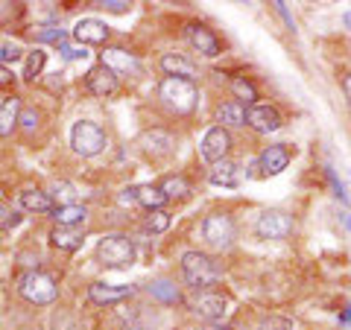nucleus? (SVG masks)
<instances>
[{
	"label": "nucleus",
	"mask_w": 351,
	"mask_h": 330,
	"mask_svg": "<svg viewBox=\"0 0 351 330\" xmlns=\"http://www.w3.org/2000/svg\"><path fill=\"white\" fill-rule=\"evenodd\" d=\"M182 275L193 290L205 292L208 287H214L219 281V266L214 263V257L202 255V251H184L182 255Z\"/></svg>",
	"instance_id": "obj_1"
},
{
	"label": "nucleus",
	"mask_w": 351,
	"mask_h": 330,
	"mask_svg": "<svg viewBox=\"0 0 351 330\" xmlns=\"http://www.w3.org/2000/svg\"><path fill=\"white\" fill-rule=\"evenodd\" d=\"M158 97H161L164 105H167L173 114H191L196 108V100H199L193 82L176 79V76H167V79L158 85Z\"/></svg>",
	"instance_id": "obj_2"
},
{
	"label": "nucleus",
	"mask_w": 351,
	"mask_h": 330,
	"mask_svg": "<svg viewBox=\"0 0 351 330\" xmlns=\"http://www.w3.org/2000/svg\"><path fill=\"white\" fill-rule=\"evenodd\" d=\"M97 260L108 269H126L135 263V246L123 234H108L97 243Z\"/></svg>",
	"instance_id": "obj_3"
},
{
	"label": "nucleus",
	"mask_w": 351,
	"mask_h": 330,
	"mask_svg": "<svg viewBox=\"0 0 351 330\" xmlns=\"http://www.w3.org/2000/svg\"><path fill=\"white\" fill-rule=\"evenodd\" d=\"M18 290L32 304H50V301H56V295H59L56 281H53L47 272H38V269H29L21 275Z\"/></svg>",
	"instance_id": "obj_4"
},
{
	"label": "nucleus",
	"mask_w": 351,
	"mask_h": 330,
	"mask_svg": "<svg viewBox=\"0 0 351 330\" xmlns=\"http://www.w3.org/2000/svg\"><path fill=\"white\" fill-rule=\"evenodd\" d=\"M71 147L76 155L94 158L106 149V131L97 123H91V120H80V123H73V129H71Z\"/></svg>",
	"instance_id": "obj_5"
},
{
	"label": "nucleus",
	"mask_w": 351,
	"mask_h": 330,
	"mask_svg": "<svg viewBox=\"0 0 351 330\" xmlns=\"http://www.w3.org/2000/svg\"><path fill=\"white\" fill-rule=\"evenodd\" d=\"M234 219L228 216V214H214V216H208L205 223H202V240L211 249L217 251H223L234 243Z\"/></svg>",
	"instance_id": "obj_6"
},
{
	"label": "nucleus",
	"mask_w": 351,
	"mask_h": 330,
	"mask_svg": "<svg viewBox=\"0 0 351 330\" xmlns=\"http://www.w3.org/2000/svg\"><path fill=\"white\" fill-rule=\"evenodd\" d=\"M255 234L263 240H287L293 234V219L284 211H263L255 223Z\"/></svg>",
	"instance_id": "obj_7"
},
{
	"label": "nucleus",
	"mask_w": 351,
	"mask_h": 330,
	"mask_svg": "<svg viewBox=\"0 0 351 330\" xmlns=\"http://www.w3.org/2000/svg\"><path fill=\"white\" fill-rule=\"evenodd\" d=\"M199 147H202V158L205 161L219 164V161H226L228 149H232V135H228L223 126H214V129L205 131V138H202Z\"/></svg>",
	"instance_id": "obj_8"
},
{
	"label": "nucleus",
	"mask_w": 351,
	"mask_h": 330,
	"mask_svg": "<svg viewBox=\"0 0 351 330\" xmlns=\"http://www.w3.org/2000/svg\"><path fill=\"white\" fill-rule=\"evenodd\" d=\"M246 126H252L255 131H263V135H269V131H278L281 129V114L272 105L255 103V105L246 108Z\"/></svg>",
	"instance_id": "obj_9"
},
{
	"label": "nucleus",
	"mask_w": 351,
	"mask_h": 330,
	"mask_svg": "<svg viewBox=\"0 0 351 330\" xmlns=\"http://www.w3.org/2000/svg\"><path fill=\"white\" fill-rule=\"evenodd\" d=\"M100 64H106V68L112 71L114 76H117V73L129 76V73H138V71H141L138 56H135V53H129V50H123V47H108V50L103 53V62H100Z\"/></svg>",
	"instance_id": "obj_10"
},
{
	"label": "nucleus",
	"mask_w": 351,
	"mask_h": 330,
	"mask_svg": "<svg viewBox=\"0 0 351 330\" xmlns=\"http://www.w3.org/2000/svg\"><path fill=\"white\" fill-rule=\"evenodd\" d=\"M85 85H88V91H91L94 97H112L117 91V76L108 71L106 64H97V68L88 71Z\"/></svg>",
	"instance_id": "obj_11"
},
{
	"label": "nucleus",
	"mask_w": 351,
	"mask_h": 330,
	"mask_svg": "<svg viewBox=\"0 0 351 330\" xmlns=\"http://www.w3.org/2000/svg\"><path fill=\"white\" fill-rule=\"evenodd\" d=\"M193 313L199 318H208V322H219V318L226 316V299L217 292H199L193 299Z\"/></svg>",
	"instance_id": "obj_12"
},
{
	"label": "nucleus",
	"mask_w": 351,
	"mask_h": 330,
	"mask_svg": "<svg viewBox=\"0 0 351 330\" xmlns=\"http://www.w3.org/2000/svg\"><path fill=\"white\" fill-rule=\"evenodd\" d=\"M287 164H290V149L284 144L267 147L261 152V158H258V167L263 170V175H278L281 170H287Z\"/></svg>",
	"instance_id": "obj_13"
},
{
	"label": "nucleus",
	"mask_w": 351,
	"mask_h": 330,
	"mask_svg": "<svg viewBox=\"0 0 351 330\" xmlns=\"http://www.w3.org/2000/svg\"><path fill=\"white\" fill-rule=\"evenodd\" d=\"M135 295V287H114V283H94L91 290H88V299L94 304H117V301H126Z\"/></svg>",
	"instance_id": "obj_14"
},
{
	"label": "nucleus",
	"mask_w": 351,
	"mask_h": 330,
	"mask_svg": "<svg viewBox=\"0 0 351 330\" xmlns=\"http://www.w3.org/2000/svg\"><path fill=\"white\" fill-rule=\"evenodd\" d=\"M73 38L82 44H103L108 38V27L103 24V21H94V18H82L80 24L73 27Z\"/></svg>",
	"instance_id": "obj_15"
},
{
	"label": "nucleus",
	"mask_w": 351,
	"mask_h": 330,
	"mask_svg": "<svg viewBox=\"0 0 351 330\" xmlns=\"http://www.w3.org/2000/svg\"><path fill=\"white\" fill-rule=\"evenodd\" d=\"M50 240H53V246L62 251H76L85 243V231H82V225H56Z\"/></svg>",
	"instance_id": "obj_16"
},
{
	"label": "nucleus",
	"mask_w": 351,
	"mask_h": 330,
	"mask_svg": "<svg viewBox=\"0 0 351 330\" xmlns=\"http://www.w3.org/2000/svg\"><path fill=\"white\" fill-rule=\"evenodd\" d=\"M188 41L193 44V50H199L202 56H219V41L211 29H205L202 24L188 27Z\"/></svg>",
	"instance_id": "obj_17"
},
{
	"label": "nucleus",
	"mask_w": 351,
	"mask_h": 330,
	"mask_svg": "<svg viewBox=\"0 0 351 330\" xmlns=\"http://www.w3.org/2000/svg\"><path fill=\"white\" fill-rule=\"evenodd\" d=\"M161 68H164V73H167V76H176V79L193 82V76H196L193 62L184 59V56H179V53H167V56L161 59Z\"/></svg>",
	"instance_id": "obj_18"
},
{
	"label": "nucleus",
	"mask_w": 351,
	"mask_h": 330,
	"mask_svg": "<svg viewBox=\"0 0 351 330\" xmlns=\"http://www.w3.org/2000/svg\"><path fill=\"white\" fill-rule=\"evenodd\" d=\"M18 117H21V100L18 97H6L0 103V138L12 135V129L18 126Z\"/></svg>",
	"instance_id": "obj_19"
},
{
	"label": "nucleus",
	"mask_w": 351,
	"mask_h": 330,
	"mask_svg": "<svg viewBox=\"0 0 351 330\" xmlns=\"http://www.w3.org/2000/svg\"><path fill=\"white\" fill-rule=\"evenodd\" d=\"M141 144H144V149L149 152V155H170L173 152V135H167V131H161V129H152L147 131L144 138H141Z\"/></svg>",
	"instance_id": "obj_20"
},
{
	"label": "nucleus",
	"mask_w": 351,
	"mask_h": 330,
	"mask_svg": "<svg viewBox=\"0 0 351 330\" xmlns=\"http://www.w3.org/2000/svg\"><path fill=\"white\" fill-rule=\"evenodd\" d=\"M237 181H240L237 164H232V161L214 164V170H211V184H217V187H237Z\"/></svg>",
	"instance_id": "obj_21"
},
{
	"label": "nucleus",
	"mask_w": 351,
	"mask_h": 330,
	"mask_svg": "<svg viewBox=\"0 0 351 330\" xmlns=\"http://www.w3.org/2000/svg\"><path fill=\"white\" fill-rule=\"evenodd\" d=\"M21 205L36 214H53V196L44 190H24L21 193Z\"/></svg>",
	"instance_id": "obj_22"
},
{
	"label": "nucleus",
	"mask_w": 351,
	"mask_h": 330,
	"mask_svg": "<svg viewBox=\"0 0 351 330\" xmlns=\"http://www.w3.org/2000/svg\"><path fill=\"white\" fill-rule=\"evenodd\" d=\"M149 292H152V299H158V301H164V304H179V301H182L179 287H176L173 281H167V278L152 281V283H149Z\"/></svg>",
	"instance_id": "obj_23"
},
{
	"label": "nucleus",
	"mask_w": 351,
	"mask_h": 330,
	"mask_svg": "<svg viewBox=\"0 0 351 330\" xmlns=\"http://www.w3.org/2000/svg\"><path fill=\"white\" fill-rule=\"evenodd\" d=\"M85 207L82 205H59L53 207V219H56V225H82L85 223Z\"/></svg>",
	"instance_id": "obj_24"
},
{
	"label": "nucleus",
	"mask_w": 351,
	"mask_h": 330,
	"mask_svg": "<svg viewBox=\"0 0 351 330\" xmlns=\"http://www.w3.org/2000/svg\"><path fill=\"white\" fill-rule=\"evenodd\" d=\"M164 202H167V196L161 193L158 184H144V187H138V205H144L147 211H161Z\"/></svg>",
	"instance_id": "obj_25"
},
{
	"label": "nucleus",
	"mask_w": 351,
	"mask_h": 330,
	"mask_svg": "<svg viewBox=\"0 0 351 330\" xmlns=\"http://www.w3.org/2000/svg\"><path fill=\"white\" fill-rule=\"evenodd\" d=\"M217 120H219V123H226V126H246V108H243V103L219 105Z\"/></svg>",
	"instance_id": "obj_26"
},
{
	"label": "nucleus",
	"mask_w": 351,
	"mask_h": 330,
	"mask_svg": "<svg viewBox=\"0 0 351 330\" xmlns=\"http://www.w3.org/2000/svg\"><path fill=\"white\" fill-rule=\"evenodd\" d=\"M161 193L167 196V199H176V196H188L191 193V181L184 179V175H167L161 184Z\"/></svg>",
	"instance_id": "obj_27"
},
{
	"label": "nucleus",
	"mask_w": 351,
	"mask_h": 330,
	"mask_svg": "<svg viewBox=\"0 0 351 330\" xmlns=\"http://www.w3.org/2000/svg\"><path fill=\"white\" fill-rule=\"evenodd\" d=\"M232 91L237 97V103L255 105V100H258V88L252 85L249 79H243V76H234V79H232Z\"/></svg>",
	"instance_id": "obj_28"
},
{
	"label": "nucleus",
	"mask_w": 351,
	"mask_h": 330,
	"mask_svg": "<svg viewBox=\"0 0 351 330\" xmlns=\"http://www.w3.org/2000/svg\"><path fill=\"white\" fill-rule=\"evenodd\" d=\"M44 62H47V53H44V50H32V53H29V59H27V71H24L27 79H36V76L44 71Z\"/></svg>",
	"instance_id": "obj_29"
},
{
	"label": "nucleus",
	"mask_w": 351,
	"mask_h": 330,
	"mask_svg": "<svg viewBox=\"0 0 351 330\" xmlns=\"http://www.w3.org/2000/svg\"><path fill=\"white\" fill-rule=\"evenodd\" d=\"M147 228L152 231V234H161V231H167V228H170V214H164V211H149Z\"/></svg>",
	"instance_id": "obj_30"
},
{
	"label": "nucleus",
	"mask_w": 351,
	"mask_h": 330,
	"mask_svg": "<svg viewBox=\"0 0 351 330\" xmlns=\"http://www.w3.org/2000/svg\"><path fill=\"white\" fill-rule=\"evenodd\" d=\"M258 330H293L290 318H281V316H263Z\"/></svg>",
	"instance_id": "obj_31"
},
{
	"label": "nucleus",
	"mask_w": 351,
	"mask_h": 330,
	"mask_svg": "<svg viewBox=\"0 0 351 330\" xmlns=\"http://www.w3.org/2000/svg\"><path fill=\"white\" fill-rule=\"evenodd\" d=\"M62 38H64V32L59 27H38L36 29V41H56V44H62Z\"/></svg>",
	"instance_id": "obj_32"
},
{
	"label": "nucleus",
	"mask_w": 351,
	"mask_h": 330,
	"mask_svg": "<svg viewBox=\"0 0 351 330\" xmlns=\"http://www.w3.org/2000/svg\"><path fill=\"white\" fill-rule=\"evenodd\" d=\"M38 120H41V114L36 112V108H21V117H18V123L24 126L27 131H32L38 126Z\"/></svg>",
	"instance_id": "obj_33"
},
{
	"label": "nucleus",
	"mask_w": 351,
	"mask_h": 330,
	"mask_svg": "<svg viewBox=\"0 0 351 330\" xmlns=\"http://www.w3.org/2000/svg\"><path fill=\"white\" fill-rule=\"evenodd\" d=\"M53 196H56V199H62V205H73V187L64 184V181L53 184Z\"/></svg>",
	"instance_id": "obj_34"
},
{
	"label": "nucleus",
	"mask_w": 351,
	"mask_h": 330,
	"mask_svg": "<svg viewBox=\"0 0 351 330\" xmlns=\"http://www.w3.org/2000/svg\"><path fill=\"white\" fill-rule=\"evenodd\" d=\"M18 59H21L18 44H0V62H18Z\"/></svg>",
	"instance_id": "obj_35"
},
{
	"label": "nucleus",
	"mask_w": 351,
	"mask_h": 330,
	"mask_svg": "<svg viewBox=\"0 0 351 330\" xmlns=\"http://www.w3.org/2000/svg\"><path fill=\"white\" fill-rule=\"evenodd\" d=\"M62 53H64V59H85L88 56L85 47H68V44H62Z\"/></svg>",
	"instance_id": "obj_36"
},
{
	"label": "nucleus",
	"mask_w": 351,
	"mask_h": 330,
	"mask_svg": "<svg viewBox=\"0 0 351 330\" xmlns=\"http://www.w3.org/2000/svg\"><path fill=\"white\" fill-rule=\"evenodd\" d=\"M138 202V187H129V190L120 193V205H135Z\"/></svg>",
	"instance_id": "obj_37"
},
{
	"label": "nucleus",
	"mask_w": 351,
	"mask_h": 330,
	"mask_svg": "<svg viewBox=\"0 0 351 330\" xmlns=\"http://www.w3.org/2000/svg\"><path fill=\"white\" fill-rule=\"evenodd\" d=\"M103 6L112 9V12H126V9H129V3H123V0H106Z\"/></svg>",
	"instance_id": "obj_38"
},
{
	"label": "nucleus",
	"mask_w": 351,
	"mask_h": 330,
	"mask_svg": "<svg viewBox=\"0 0 351 330\" xmlns=\"http://www.w3.org/2000/svg\"><path fill=\"white\" fill-rule=\"evenodd\" d=\"M343 91H346V103H348V112H351V73L343 79Z\"/></svg>",
	"instance_id": "obj_39"
},
{
	"label": "nucleus",
	"mask_w": 351,
	"mask_h": 330,
	"mask_svg": "<svg viewBox=\"0 0 351 330\" xmlns=\"http://www.w3.org/2000/svg\"><path fill=\"white\" fill-rule=\"evenodd\" d=\"M6 82H12V73H9L3 64H0V85H6Z\"/></svg>",
	"instance_id": "obj_40"
},
{
	"label": "nucleus",
	"mask_w": 351,
	"mask_h": 330,
	"mask_svg": "<svg viewBox=\"0 0 351 330\" xmlns=\"http://www.w3.org/2000/svg\"><path fill=\"white\" fill-rule=\"evenodd\" d=\"M343 322H346V325H351V307H348V310L343 313Z\"/></svg>",
	"instance_id": "obj_41"
},
{
	"label": "nucleus",
	"mask_w": 351,
	"mask_h": 330,
	"mask_svg": "<svg viewBox=\"0 0 351 330\" xmlns=\"http://www.w3.org/2000/svg\"><path fill=\"white\" fill-rule=\"evenodd\" d=\"M346 27H351V12H346Z\"/></svg>",
	"instance_id": "obj_42"
},
{
	"label": "nucleus",
	"mask_w": 351,
	"mask_h": 330,
	"mask_svg": "<svg viewBox=\"0 0 351 330\" xmlns=\"http://www.w3.org/2000/svg\"><path fill=\"white\" fill-rule=\"evenodd\" d=\"M211 330H228V327H211Z\"/></svg>",
	"instance_id": "obj_43"
}]
</instances>
